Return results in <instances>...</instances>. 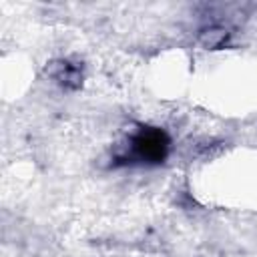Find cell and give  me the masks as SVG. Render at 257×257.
<instances>
[{
  "label": "cell",
  "mask_w": 257,
  "mask_h": 257,
  "mask_svg": "<svg viewBox=\"0 0 257 257\" xmlns=\"http://www.w3.org/2000/svg\"><path fill=\"white\" fill-rule=\"evenodd\" d=\"M229 38V30L223 28V26H207L199 32V42L205 46V48H219L221 44H225V40Z\"/></svg>",
  "instance_id": "3"
},
{
  "label": "cell",
  "mask_w": 257,
  "mask_h": 257,
  "mask_svg": "<svg viewBox=\"0 0 257 257\" xmlns=\"http://www.w3.org/2000/svg\"><path fill=\"white\" fill-rule=\"evenodd\" d=\"M48 74L64 88H78L82 84V64L72 60H56L48 66Z\"/></svg>",
  "instance_id": "2"
},
{
  "label": "cell",
  "mask_w": 257,
  "mask_h": 257,
  "mask_svg": "<svg viewBox=\"0 0 257 257\" xmlns=\"http://www.w3.org/2000/svg\"><path fill=\"white\" fill-rule=\"evenodd\" d=\"M171 153V139L159 126L141 124L135 128L122 149L114 157L116 165H141V167H157L167 161Z\"/></svg>",
  "instance_id": "1"
}]
</instances>
